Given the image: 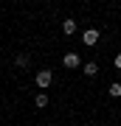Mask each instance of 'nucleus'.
<instances>
[{
  "label": "nucleus",
  "mask_w": 121,
  "mask_h": 126,
  "mask_svg": "<svg viewBox=\"0 0 121 126\" xmlns=\"http://www.w3.org/2000/svg\"><path fill=\"white\" fill-rule=\"evenodd\" d=\"M116 67H118V70H121V53H118V56H116Z\"/></svg>",
  "instance_id": "9"
},
{
  "label": "nucleus",
  "mask_w": 121,
  "mask_h": 126,
  "mask_svg": "<svg viewBox=\"0 0 121 126\" xmlns=\"http://www.w3.org/2000/svg\"><path fill=\"white\" fill-rule=\"evenodd\" d=\"M110 95H116V98H118V95H121V84H110Z\"/></svg>",
  "instance_id": "7"
},
{
  "label": "nucleus",
  "mask_w": 121,
  "mask_h": 126,
  "mask_svg": "<svg viewBox=\"0 0 121 126\" xmlns=\"http://www.w3.org/2000/svg\"><path fill=\"white\" fill-rule=\"evenodd\" d=\"M85 73H87V76H96V73H99V64H96V62H87L85 64Z\"/></svg>",
  "instance_id": "6"
},
{
  "label": "nucleus",
  "mask_w": 121,
  "mask_h": 126,
  "mask_svg": "<svg viewBox=\"0 0 121 126\" xmlns=\"http://www.w3.org/2000/svg\"><path fill=\"white\" fill-rule=\"evenodd\" d=\"M62 64H65V67H79V64H82V59H79V53H65Z\"/></svg>",
  "instance_id": "2"
},
{
  "label": "nucleus",
  "mask_w": 121,
  "mask_h": 126,
  "mask_svg": "<svg viewBox=\"0 0 121 126\" xmlns=\"http://www.w3.org/2000/svg\"><path fill=\"white\" fill-rule=\"evenodd\" d=\"M51 81H54V73H51V70H40V73H37V87L45 90V87H51Z\"/></svg>",
  "instance_id": "1"
},
{
  "label": "nucleus",
  "mask_w": 121,
  "mask_h": 126,
  "mask_svg": "<svg viewBox=\"0 0 121 126\" xmlns=\"http://www.w3.org/2000/svg\"><path fill=\"white\" fill-rule=\"evenodd\" d=\"M62 31L65 34H73V31H76V23H73V20H65V23H62Z\"/></svg>",
  "instance_id": "5"
},
{
  "label": "nucleus",
  "mask_w": 121,
  "mask_h": 126,
  "mask_svg": "<svg viewBox=\"0 0 121 126\" xmlns=\"http://www.w3.org/2000/svg\"><path fill=\"white\" fill-rule=\"evenodd\" d=\"M34 104H37V107H48V95H45V93H40V95H37V98H34Z\"/></svg>",
  "instance_id": "4"
},
{
  "label": "nucleus",
  "mask_w": 121,
  "mask_h": 126,
  "mask_svg": "<svg viewBox=\"0 0 121 126\" xmlns=\"http://www.w3.org/2000/svg\"><path fill=\"white\" fill-rule=\"evenodd\" d=\"M82 39H85V45H96V42H99V31H96V28H87Z\"/></svg>",
  "instance_id": "3"
},
{
  "label": "nucleus",
  "mask_w": 121,
  "mask_h": 126,
  "mask_svg": "<svg viewBox=\"0 0 121 126\" xmlns=\"http://www.w3.org/2000/svg\"><path fill=\"white\" fill-rule=\"evenodd\" d=\"M17 64H20V67H25V64H28V56L20 53V56H17Z\"/></svg>",
  "instance_id": "8"
}]
</instances>
